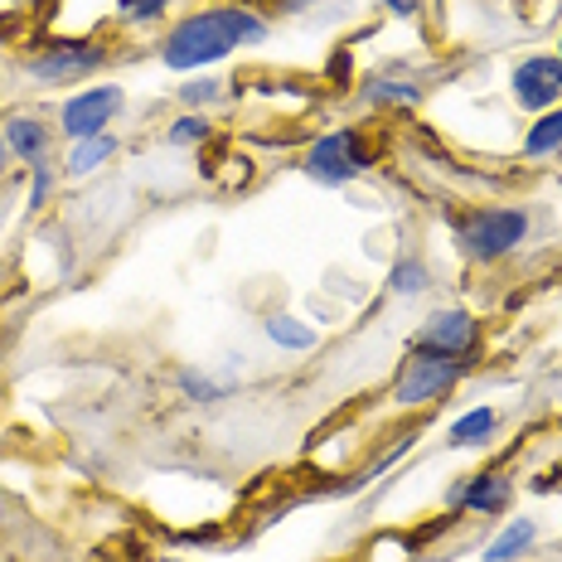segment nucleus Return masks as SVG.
<instances>
[{"instance_id":"nucleus-1","label":"nucleus","mask_w":562,"mask_h":562,"mask_svg":"<svg viewBox=\"0 0 562 562\" xmlns=\"http://www.w3.org/2000/svg\"><path fill=\"white\" fill-rule=\"evenodd\" d=\"M267 20L238 5H218V10H194V15L175 20L160 40V64L170 74H199V68L218 64L233 49H252L267 40Z\"/></svg>"},{"instance_id":"nucleus-2","label":"nucleus","mask_w":562,"mask_h":562,"mask_svg":"<svg viewBox=\"0 0 562 562\" xmlns=\"http://www.w3.org/2000/svg\"><path fill=\"white\" fill-rule=\"evenodd\" d=\"M529 209L519 204H490V209H475V214L456 218V248H461L471 262H499V257H509L514 248H524L529 243Z\"/></svg>"},{"instance_id":"nucleus-3","label":"nucleus","mask_w":562,"mask_h":562,"mask_svg":"<svg viewBox=\"0 0 562 562\" xmlns=\"http://www.w3.org/2000/svg\"><path fill=\"white\" fill-rule=\"evenodd\" d=\"M369 166H373V150H369V140L359 136V126H335V132L315 136L306 146V156H301L306 180H315L321 190H339V184L359 180Z\"/></svg>"},{"instance_id":"nucleus-4","label":"nucleus","mask_w":562,"mask_h":562,"mask_svg":"<svg viewBox=\"0 0 562 562\" xmlns=\"http://www.w3.org/2000/svg\"><path fill=\"white\" fill-rule=\"evenodd\" d=\"M471 369H475V364H465V359L407 355V364L397 369V379H393V403H397V407H427V403H441V397H447Z\"/></svg>"},{"instance_id":"nucleus-5","label":"nucleus","mask_w":562,"mask_h":562,"mask_svg":"<svg viewBox=\"0 0 562 562\" xmlns=\"http://www.w3.org/2000/svg\"><path fill=\"white\" fill-rule=\"evenodd\" d=\"M102 64H108V44H98V40H58V44H44L40 54L25 58V74L40 88H64V83H83V78L98 74Z\"/></svg>"},{"instance_id":"nucleus-6","label":"nucleus","mask_w":562,"mask_h":562,"mask_svg":"<svg viewBox=\"0 0 562 562\" xmlns=\"http://www.w3.org/2000/svg\"><path fill=\"white\" fill-rule=\"evenodd\" d=\"M475 349H480V321L471 311H461V306L427 315V321H422V330L407 339V355L465 359V364H475Z\"/></svg>"},{"instance_id":"nucleus-7","label":"nucleus","mask_w":562,"mask_h":562,"mask_svg":"<svg viewBox=\"0 0 562 562\" xmlns=\"http://www.w3.org/2000/svg\"><path fill=\"white\" fill-rule=\"evenodd\" d=\"M126 108V92L116 83H92V88H78L74 98L58 108V132L68 140H88V136H102L108 126L122 116Z\"/></svg>"},{"instance_id":"nucleus-8","label":"nucleus","mask_w":562,"mask_h":562,"mask_svg":"<svg viewBox=\"0 0 562 562\" xmlns=\"http://www.w3.org/2000/svg\"><path fill=\"white\" fill-rule=\"evenodd\" d=\"M509 92H514V108L543 116L562 108V58L558 54H529L514 64L509 74Z\"/></svg>"},{"instance_id":"nucleus-9","label":"nucleus","mask_w":562,"mask_h":562,"mask_svg":"<svg viewBox=\"0 0 562 562\" xmlns=\"http://www.w3.org/2000/svg\"><path fill=\"white\" fill-rule=\"evenodd\" d=\"M514 495V480L505 471H480V475H461L447 490V509L451 514H499Z\"/></svg>"},{"instance_id":"nucleus-10","label":"nucleus","mask_w":562,"mask_h":562,"mask_svg":"<svg viewBox=\"0 0 562 562\" xmlns=\"http://www.w3.org/2000/svg\"><path fill=\"white\" fill-rule=\"evenodd\" d=\"M0 132H5L10 160H25V166H34V160H49V150H54V126L44 122V116H34V112H10L5 122H0Z\"/></svg>"},{"instance_id":"nucleus-11","label":"nucleus","mask_w":562,"mask_h":562,"mask_svg":"<svg viewBox=\"0 0 562 562\" xmlns=\"http://www.w3.org/2000/svg\"><path fill=\"white\" fill-rule=\"evenodd\" d=\"M533 543H538V524L529 519V514H519V519H509L505 529L490 538L485 553H480V562H519Z\"/></svg>"},{"instance_id":"nucleus-12","label":"nucleus","mask_w":562,"mask_h":562,"mask_svg":"<svg viewBox=\"0 0 562 562\" xmlns=\"http://www.w3.org/2000/svg\"><path fill=\"white\" fill-rule=\"evenodd\" d=\"M112 156H116V136L112 132L74 140V146H68V160H64V175H68V180H88V175H98Z\"/></svg>"},{"instance_id":"nucleus-13","label":"nucleus","mask_w":562,"mask_h":562,"mask_svg":"<svg viewBox=\"0 0 562 562\" xmlns=\"http://www.w3.org/2000/svg\"><path fill=\"white\" fill-rule=\"evenodd\" d=\"M262 330H267V339H272L277 349H291V355H306V349H315V339H321V335H315V325L296 321V315H286V311L267 315Z\"/></svg>"},{"instance_id":"nucleus-14","label":"nucleus","mask_w":562,"mask_h":562,"mask_svg":"<svg viewBox=\"0 0 562 562\" xmlns=\"http://www.w3.org/2000/svg\"><path fill=\"white\" fill-rule=\"evenodd\" d=\"M558 150H562V108L533 116V126L524 132V156L529 160H548V156H558Z\"/></svg>"},{"instance_id":"nucleus-15","label":"nucleus","mask_w":562,"mask_h":562,"mask_svg":"<svg viewBox=\"0 0 562 562\" xmlns=\"http://www.w3.org/2000/svg\"><path fill=\"white\" fill-rule=\"evenodd\" d=\"M495 427H499L495 407H475V413H465V417L451 422L447 441H451V447H485V441L495 437Z\"/></svg>"},{"instance_id":"nucleus-16","label":"nucleus","mask_w":562,"mask_h":562,"mask_svg":"<svg viewBox=\"0 0 562 562\" xmlns=\"http://www.w3.org/2000/svg\"><path fill=\"white\" fill-rule=\"evenodd\" d=\"M364 102H373V108H417L422 88L413 78H373V83H364Z\"/></svg>"},{"instance_id":"nucleus-17","label":"nucleus","mask_w":562,"mask_h":562,"mask_svg":"<svg viewBox=\"0 0 562 562\" xmlns=\"http://www.w3.org/2000/svg\"><path fill=\"white\" fill-rule=\"evenodd\" d=\"M431 286V272L422 257H397L389 267V291L393 296H422V291Z\"/></svg>"},{"instance_id":"nucleus-18","label":"nucleus","mask_w":562,"mask_h":562,"mask_svg":"<svg viewBox=\"0 0 562 562\" xmlns=\"http://www.w3.org/2000/svg\"><path fill=\"white\" fill-rule=\"evenodd\" d=\"M175 383H180V393L190 397V403H224L228 397V383H218L214 373H204V369H180Z\"/></svg>"},{"instance_id":"nucleus-19","label":"nucleus","mask_w":562,"mask_h":562,"mask_svg":"<svg viewBox=\"0 0 562 562\" xmlns=\"http://www.w3.org/2000/svg\"><path fill=\"white\" fill-rule=\"evenodd\" d=\"M209 136H214V122H209V112H184V116H175V122L166 126L170 146H204Z\"/></svg>"},{"instance_id":"nucleus-20","label":"nucleus","mask_w":562,"mask_h":562,"mask_svg":"<svg viewBox=\"0 0 562 562\" xmlns=\"http://www.w3.org/2000/svg\"><path fill=\"white\" fill-rule=\"evenodd\" d=\"M54 184H58L54 160H34V166H30V199H25V209H30V214H40V209L49 204Z\"/></svg>"},{"instance_id":"nucleus-21","label":"nucleus","mask_w":562,"mask_h":562,"mask_svg":"<svg viewBox=\"0 0 562 562\" xmlns=\"http://www.w3.org/2000/svg\"><path fill=\"white\" fill-rule=\"evenodd\" d=\"M218 98H224V83H218V78H190V83L180 88L184 112H209Z\"/></svg>"},{"instance_id":"nucleus-22","label":"nucleus","mask_w":562,"mask_h":562,"mask_svg":"<svg viewBox=\"0 0 562 562\" xmlns=\"http://www.w3.org/2000/svg\"><path fill=\"white\" fill-rule=\"evenodd\" d=\"M170 10V0H122L116 5V15L126 20V25H160Z\"/></svg>"},{"instance_id":"nucleus-23","label":"nucleus","mask_w":562,"mask_h":562,"mask_svg":"<svg viewBox=\"0 0 562 562\" xmlns=\"http://www.w3.org/2000/svg\"><path fill=\"white\" fill-rule=\"evenodd\" d=\"M383 10H389V15H403V20H413L417 15V0H379Z\"/></svg>"},{"instance_id":"nucleus-24","label":"nucleus","mask_w":562,"mask_h":562,"mask_svg":"<svg viewBox=\"0 0 562 562\" xmlns=\"http://www.w3.org/2000/svg\"><path fill=\"white\" fill-rule=\"evenodd\" d=\"M10 170V146H5V132H0V175Z\"/></svg>"},{"instance_id":"nucleus-25","label":"nucleus","mask_w":562,"mask_h":562,"mask_svg":"<svg viewBox=\"0 0 562 562\" xmlns=\"http://www.w3.org/2000/svg\"><path fill=\"white\" fill-rule=\"evenodd\" d=\"M301 5H311V0H281V10H301Z\"/></svg>"},{"instance_id":"nucleus-26","label":"nucleus","mask_w":562,"mask_h":562,"mask_svg":"<svg viewBox=\"0 0 562 562\" xmlns=\"http://www.w3.org/2000/svg\"><path fill=\"white\" fill-rule=\"evenodd\" d=\"M166 562H184V558H166Z\"/></svg>"},{"instance_id":"nucleus-27","label":"nucleus","mask_w":562,"mask_h":562,"mask_svg":"<svg viewBox=\"0 0 562 562\" xmlns=\"http://www.w3.org/2000/svg\"><path fill=\"white\" fill-rule=\"evenodd\" d=\"M558 58H562V40H558Z\"/></svg>"}]
</instances>
